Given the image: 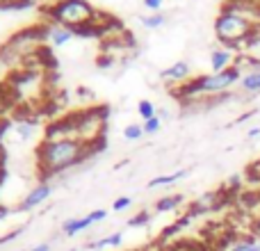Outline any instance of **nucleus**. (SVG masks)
I'll list each match as a JSON object with an SVG mask.
<instances>
[{
  "instance_id": "nucleus-31",
  "label": "nucleus",
  "mask_w": 260,
  "mask_h": 251,
  "mask_svg": "<svg viewBox=\"0 0 260 251\" xmlns=\"http://www.w3.org/2000/svg\"><path fill=\"white\" fill-rule=\"evenodd\" d=\"M27 251H50V242H41V244H37V247L27 249Z\"/></svg>"
},
{
  "instance_id": "nucleus-16",
  "label": "nucleus",
  "mask_w": 260,
  "mask_h": 251,
  "mask_svg": "<svg viewBox=\"0 0 260 251\" xmlns=\"http://www.w3.org/2000/svg\"><path fill=\"white\" fill-rule=\"evenodd\" d=\"M185 176H187V171H185V169H178V171H174V174L155 176V178L148 180V187H151V190H155V187H167V185H174V183H178V180H183Z\"/></svg>"
},
{
  "instance_id": "nucleus-13",
  "label": "nucleus",
  "mask_w": 260,
  "mask_h": 251,
  "mask_svg": "<svg viewBox=\"0 0 260 251\" xmlns=\"http://www.w3.org/2000/svg\"><path fill=\"white\" fill-rule=\"evenodd\" d=\"M189 73H192L189 64L185 62V59H180V62H174L171 67H167L165 71L160 73V78H165V80H174V82H185L189 78Z\"/></svg>"
},
{
  "instance_id": "nucleus-10",
  "label": "nucleus",
  "mask_w": 260,
  "mask_h": 251,
  "mask_svg": "<svg viewBox=\"0 0 260 251\" xmlns=\"http://www.w3.org/2000/svg\"><path fill=\"white\" fill-rule=\"evenodd\" d=\"M221 203H224V190H212V192H206V194H201L197 201L189 203V217L212 212V210H217V208H221Z\"/></svg>"
},
{
  "instance_id": "nucleus-29",
  "label": "nucleus",
  "mask_w": 260,
  "mask_h": 251,
  "mask_svg": "<svg viewBox=\"0 0 260 251\" xmlns=\"http://www.w3.org/2000/svg\"><path fill=\"white\" fill-rule=\"evenodd\" d=\"M229 185H231V187H238V185H242V176H240V174L231 176V178H229Z\"/></svg>"
},
{
  "instance_id": "nucleus-18",
  "label": "nucleus",
  "mask_w": 260,
  "mask_h": 251,
  "mask_svg": "<svg viewBox=\"0 0 260 251\" xmlns=\"http://www.w3.org/2000/svg\"><path fill=\"white\" fill-rule=\"evenodd\" d=\"M231 251H260V240L251 238V235H247V238L238 240Z\"/></svg>"
},
{
  "instance_id": "nucleus-28",
  "label": "nucleus",
  "mask_w": 260,
  "mask_h": 251,
  "mask_svg": "<svg viewBox=\"0 0 260 251\" xmlns=\"http://www.w3.org/2000/svg\"><path fill=\"white\" fill-rule=\"evenodd\" d=\"M247 174H249V178H251V180H260V160L253 162V165L249 167Z\"/></svg>"
},
{
  "instance_id": "nucleus-1",
  "label": "nucleus",
  "mask_w": 260,
  "mask_h": 251,
  "mask_svg": "<svg viewBox=\"0 0 260 251\" xmlns=\"http://www.w3.org/2000/svg\"><path fill=\"white\" fill-rule=\"evenodd\" d=\"M94 153V148L87 146L80 139H59V142L41 139V144L37 146V169H39L41 178L48 180L53 176H59L82 165Z\"/></svg>"
},
{
  "instance_id": "nucleus-26",
  "label": "nucleus",
  "mask_w": 260,
  "mask_h": 251,
  "mask_svg": "<svg viewBox=\"0 0 260 251\" xmlns=\"http://www.w3.org/2000/svg\"><path fill=\"white\" fill-rule=\"evenodd\" d=\"M162 5H165V0H144V7H146L151 14H157V12H160Z\"/></svg>"
},
{
  "instance_id": "nucleus-21",
  "label": "nucleus",
  "mask_w": 260,
  "mask_h": 251,
  "mask_svg": "<svg viewBox=\"0 0 260 251\" xmlns=\"http://www.w3.org/2000/svg\"><path fill=\"white\" fill-rule=\"evenodd\" d=\"M144 125L142 123H130L126 130H123V137L128 139V142H137V139H142L144 137Z\"/></svg>"
},
{
  "instance_id": "nucleus-8",
  "label": "nucleus",
  "mask_w": 260,
  "mask_h": 251,
  "mask_svg": "<svg viewBox=\"0 0 260 251\" xmlns=\"http://www.w3.org/2000/svg\"><path fill=\"white\" fill-rule=\"evenodd\" d=\"M44 139L48 142H59V139H78V130L76 121H73V114L69 117H59L55 121H50L44 130Z\"/></svg>"
},
{
  "instance_id": "nucleus-6",
  "label": "nucleus",
  "mask_w": 260,
  "mask_h": 251,
  "mask_svg": "<svg viewBox=\"0 0 260 251\" xmlns=\"http://www.w3.org/2000/svg\"><path fill=\"white\" fill-rule=\"evenodd\" d=\"M46 44V27H27L21 30L5 44V48L0 50L3 57L12 59H30L32 55H37L41 50V46Z\"/></svg>"
},
{
  "instance_id": "nucleus-22",
  "label": "nucleus",
  "mask_w": 260,
  "mask_h": 251,
  "mask_svg": "<svg viewBox=\"0 0 260 251\" xmlns=\"http://www.w3.org/2000/svg\"><path fill=\"white\" fill-rule=\"evenodd\" d=\"M148 222H151V212H148V210H142V212H137L135 217H130V219H128V226H130V229H137V226H146Z\"/></svg>"
},
{
  "instance_id": "nucleus-27",
  "label": "nucleus",
  "mask_w": 260,
  "mask_h": 251,
  "mask_svg": "<svg viewBox=\"0 0 260 251\" xmlns=\"http://www.w3.org/2000/svg\"><path fill=\"white\" fill-rule=\"evenodd\" d=\"M21 233H23V226H21V229H16V231H12V233L3 235V238H0V247H3V244H7V242H12V240H16Z\"/></svg>"
},
{
  "instance_id": "nucleus-12",
  "label": "nucleus",
  "mask_w": 260,
  "mask_h": 251,
  "mask_svg": "<svg viewBox=\"0 0 260 251\" xmlns=\"http://www.w3.org/2000/svg\"><path fill=\"white\" fill-rule=\"evenodd\" d=\"M210 67H212V73H219V71H226L229 67H233V53L231 48L221 46V48H215L210 55Z\"/></svg>"
},
{
  "instance_id": "nucleus-4",
  "label": "nucleus",
  "mask_w": 260,
  "mask_h": 251,
  "mask_svg": "<svg viewBox=\"0 0 260 251\" xmlns=\"http://www.w3.org/2000/svg\"><path fill=\"white\" fill-rule=\"evenodd\" d=\"M242 71L240 67H229L226 71L219 73H206L199 76L194 80H185L180 89H174V94L183 96V99H192V96H201V94H226L233 85H238Z\"/></svg>"
},
{
  "instance_id": "nucleus-11",
  "label": "nucleus",
  "mask_w": 260,
  "mask_h": 251,
  "mask_svg": "<svg viewBox=\"0 0 260 251\" xmlns=\"http://www.w3.org/2000/svg\"><path fill=\"white\" fill-rule=\"evenodd\" d=\"M73 35H76L73 30H69V27H64V25H57V23H48V25H46V44L57 46V48L69 44Z\"/></svg>"
},
{
  "instance_id": "nucleus-24",
  "label": "nucleus",
  "mask_w": 260,
  "mask_h": 251,
  "mask_svg": "<svg viewBox=\"0 0 260 251\" xmlns=\"http://www.w3.org/2000/svg\"><path fill=\"white\" fill-rule=\"evenodd\" d=\"M130 206H133V197H119V199H114L112 210L114 212H123V210H128Z\"/></svg>"
},
{
  "instance_id": "nucleus-15",
  "label": "nucleus",
  "mask_w": 260,
  "mask_h": 251,
  "mask_svg": "<svg viewBox=\"0 0 260 251\" xmlns=\"http://www.w3.org/2000/svg\"><path fill=\"white\" fill-rule=\"evenodd\" d=\"M238 85H240V91H242V94H260V67L242 73Z\"/></svg>"
},
{
  "instance_id": "nucleus-5",
  "label": "nucleus",
  "mask_w": 260,
  "mask_h": 251,
  "mask_svg": "<svg viewBox=\"0 0 260 251\" xmlns=\"http://www.w3.org/2000/svg\"><path fill=\"white\" fill-rule=\"evenodd\" d=\"M73 121H76L78 139L80 142H85L94 151H99L103 146L105 130H108V108H103V105L85 108L73 114Z\"/></svg>"
},
{
  "instance_id": "nucleus-33",
  "label": "nucleus",
  "mask_w": 260,
  "mask_h": 251,
  "mask_svg": "<svg viewBox=\"0 0 260 251\" xmlns=\"http://www.w3.org/2000/svg\"><path fill=\"white\" fill-rule=\"evenodd\" d=\"M0 162H3V160H0Z\"/></svg>"
},
{
  "instance_id": "nucleus-9",
  "label": "nucleus",
  "mask_w": 260,
  "mask_h": 251,
  "mask_svg": "<svg viewBox=\"0 0 260 251\" xmlns=\"http://www.w3.org/2000/svg\"><path fill=\"white\" fill-rule=\"evenodd\" d=\"M50 194H53V185H50L48 180H41V183H37L35 187H32L30 192L23 197V201L18 203L16 210H18V212H30V210H35V208H39L41 203L48 201Z\"/></svg>"
},
{
  "instance_id": "nucleus-20",
  "label": "nucleus",
  "mask_w": 260,
  "mask_h": 251,
  "mask_svg": "<svg viewBox=\"0 0 260 251\" xmlns=\"http://www.w3.org/2000/svg\"><path fill=\"white\" fill-rule=\"evenodd\" d=\"M142 21V25H146L148 30H155V27H160V25H165V14L162 12H157V14H148V16H142L139 18Z\"/></svg>"
},
{
  "instance_id": "nucleus-30",
  "label": "nucleus",
  "mask_w": 260,
  "mask_h": 251,
  "mask_svg": "<svg viewBox=\"0 0 260 251\" xmlns=\"http://www.w3.org/2000/svg\"><path fill=\"white\" fill-rule=\"evenodd\" d=\"M247 139H251V142H253V139H260V128H251V130H249Z\"/></svg>"
},
{
  "instance_id": "nucleus-7",
  "label": "nucleus",
  "mask_w": 260,
  "mask_h": 251,
  "mask_svg": "<svg viewBox=\"0 0 260 251\" xmlns=\"http://www.w3.org/2000/svg\"><path fill=\"white\" fill-rule=\"evenodd\" d=\"M105 217H108V210L96 208V210L87 212L85 217H73V219H67L62 226H59V231H62V235H67V238H76L78 233H85L87 229H91L94 224L103 222Z\"/></svg>"
},
{
  "instance_id": "nucleus-2",
  "label": "nucleus",
  "mask_w": 260,
  "mask_h": 251,
  "mask_svg": "<svg viewBox=\"0 0 260 251\" xmlns=\"http://www.w3.org/2000/svg\"><path fill=\"white\" fill-rule=\"evenodd\" d=\"M48 18L50 23H57L82 35H94L99 32V27H105L99 23V18H103V12L91 7L87 0H57L48 9Z\"/></svg>"
},
{
  "instance_id": "nucleus-17",
  "label": "nucleus",
  "mask_w": 260,
  "mask_h": 251,
  "mask_svg": "<svg viewBox=\"0 0 260 251\" xmlns=\"http://www.w3.org/2000/svg\"><path fill=\"white\" fill-rule=\"evenodd\" d=\"M183 201H185L183 194H167V197H162L160 201L155 203V212H171V210H176Z\"/></svg>"
},
{
  "instance_id": "nucleus-14",
  "label": "nucleus",
  "mask_w": 260,
  "mask_h": 251,
  "mask_svg": "<svg viewBox=\"0 0 260 251\" xmlns=\"http://www.w3.org/2000/svg\"><path fill=\"white\" fill-rule=\"evenodd\" d=\"M123 242V233L121 231H117V233H110L105 235V238H99V240H91V242H87V251H105V249H114V247H121Z\"/></svg>"
},
{
  "instance_id": "nucleus-3",
  "label": "nucleus",
  "mask_w": 260,
  "mask_h": 251,
  "mask_svg": "<svg viewBox=\"0 0 260 251\" xmlns=\"http://www.w3.org/2000/svg\"><path fill=\"white\" fill-rule=\"evenodd\" d=\"M260 25L258 21L244 16L240 12L233 9H224L221 7L219 16L215 18V35L226 48H233V46H242L247 41H251L258 35Z\"/></svg>"
},
{
  "instance_id": "nucleus-23",
  "label": "nucleus",
  "mask_w": 260,
  "mask_h": 251,
  "mask_svg": "<svg viewBox=\"0 0 260 251\" xmlns=\"http://www.w3.org/2000/svg\"><path fill=\"white\" fill-rule=\"evenodd\" d=\"M9 101H12V91H9V85H0V114L7 110Z\"/></svg>"
},
{
  "instance_id": "nucleus-19",
  "label": "nucleus",
  "mask_w": 260,
  "mask_h": 251,
  "mask_svg": "<svg viewBox=\"0 0 260 251\" xmlns=\"http://www.w3.org/2000/svg\"><path fill=\"white\" fill-rule=\"evenodd\" d=\"M137 112H139V117L144 119V121H148V119H153V117H157V110H155V105L151 103V101H139L137 103Z\"/></svg>"
},
{
  "instance_id": "nucleus-25",
  "label": "nucleus",
  "mask_w": 260,
  "mask_h": 251,
  "mask_svg": "<svg viewBox=\"0 0 260 251\" xmlns=\"http://www.w3.org/2000/svg\"><path fill=\"white\" fill-rule=\"evenodd\" d=\"M142 125H144V133L153 135V133H157V130H160L162 121H160V117H153V119H148V121H144Z\"/></svg>"
},
{
  "instance_id": "nucleus-32",
  "label": "nucleus",
  "mask_w": 260,
  "mask_h": 251,
  "mask_svg": "<svg viewBox=\"0 0 260 251\" xmlns=\"http://www.w3.org/2000/svg\"><path fill=\"white\" fill-rule=\"evenodd\" d=\"M9 3H14V0H0V5H9Z\"/></svg>"
}]
</instances>
